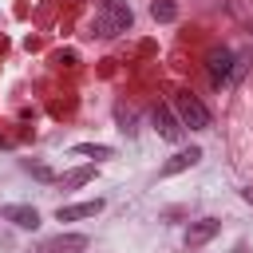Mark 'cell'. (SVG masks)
Here are the masks:
<instances>
[{"mask_svg":"<svg viewBox=\"0 0 253 253\" xmlns=\"http://www.w3.org/2000/svg\"><path fill=\"white\" fill-rule=\"evenodd\" d=\"M241 198H245V202H249V206H253V190H241Z\"/></svg>","mask_w":253,"mask_h":253,"instance_id":"obj_15","label":"cell"},{"mask_svg":"<svg viewBox=\"0 0 253 253\" xmlns=\"http://www.w3.org/2000/svg\"><path fill=\"white\" fill-rule=\"evenodd\" d=\"M28 170H32V174H36V178H43V182H47V178H51V170H47V166H40V162H36V166H32V162H28Z\"/></svg>","mask_w":253,"mask_h":253,"instance_id":"obj_14","label":"cell"},{"mask_svg":"<svg viewBox=\"0 0 253 253\" xmlns=\"http://www.w3.org/2000/svg\"><path fill=\"white\" fill-rule=\"evenodd\" d=\"M79 249H87L83 233H55L43 241V253H79Z\"/></svg>","mask_w":253,"mask_h":253,"instance_id":"obj_7","label":"cell"},{"mask_svg":"<svg viewBox=\"0 0 253 253\" xmlns=\"http://www.w3.org/2000/svg\"><path fill=\"white\" fill-rule=\"evenodd\" d=\"M150 16H154L158 24H174V20H178V4H174V0H154V4H150Z\"/></svg>","mask_w":253,"mask_h":253,"instance_id":"obj_11","label":"cell"},{"mask_svg":"<svg viewBox=\"0 0 253 253\" xmlns=\"http://www.w3.org/2000/svg\"><path fill=\"white\" fill-rule=\"evenodd\" d=\"M91 28H95V36H119L130 28V8L123 0H111V4H103V16H95Z\"/></svg>","mask_w":253,"mask_h":253,"instance_id":"obj_3","label":"cell"},{"mask_svg":"<svg viewBox=\"0 0 253 253\" xmlns=\"http://www.w3.org/2000/svg\"><path fill=\"white\" fill-rule=\"evenodd\" d=\"M71 154H83V158H111L115 150H111V146H99V142H79V146H71Z\"/></svg>","mask_w":253,"mask_h":253,"instance_id":"obj_12","label":"cell"},{"mask_svg":"<svg viewBox=\"0 0 253 253\" xmlns=\"http://www.w3.org/2000/svg\"><path fill=\"white\" fill-rule=\"evenodd\" d=\"M0 217L12 221V225H20V229H36V225H40V213H36L32 206H4Z\"/></svg>","mask_w":253,"mask_h":253,"instance_id":"obj_9","label":"cell"},{"mask_svg":"<svg viewBox=\"0 0 253 253\" xmlns=\"http://www.w3.org/2000/svg\"><path fill=\"white\" fill-rule=\"evenodd\" d=\"M154 126H158V134H162L166 142H178V138H182V130H186V126L178 123V115H174L166 103H158V107H154Z\"/></svg>","mask_w":253,"mask_h":253,"instance_id":"obj_4","label":"cell"},{"mask_svg":"<svg viewBox=\"0 0 253 253\" xmlns=\"http://www.w3.org/2000/svg\"><path fill=\"white\" fill-rule=\"evenodd\" d=\"M95 178V166H75V170H67L63 178H59V186L63 190H79V186H87Z\"/></svg>","mask_w":253,"mask_h":253,"instance_id":"obj_10","label":"cell"},{"mask_svg":"<svg viewBox=\"0 0 253 253\" xmlns=\"http://www.w3.org/2000/svg\"><path fill=\"white\" fill-rule=\"evenodd\" d=\"M198 158H202V146H186V150H178L174 158H166L158 174H162V178H174V174H182V170H190V166H194Z\"/></svg>","mask_w":253,"mask_h":253,"instance_id":"obj_6","label":"cell"},{"mask_svg":"<svg viewBox=\"0 0 253 253\" xmlns=\"http://www.w3.org/2000/svg\"><path fill=\"white\" fill-rule=\"evenodd\" d=\"M206 71H210V79L221 87V83H229V79H237V75L245 71V59H237V55L225 51V47H213V51L206 55Z\"/></svg>","mask_w":253,"mask_h":253,"instance_id":"obj_2","label":"cell"},{"mask_svg":"<svg viewBox=\"0 0 253 253\" xmlns=\"http://www.w3.org/2000/svg\"><path fill=\"white\" fill-rule=\"evenodd\" d=\"M115 119H119V130H126V134L134 130V111H130V107L119 103V107H115Z\"/></svg>","mask_w":253,"mask_h":253,"instance_id":"obj_13","label":"cell"},{"mask_svg":"<svg viewBox=\"0 0 253 253\" xmlns=\"http://www.w3.org/2000/svg\"><path fill=\"white\" fill-rule=\"evenodd\" d=\"M217 229H221L217 217H202V221H194V225L186 229V249H202L210 237H217Z\"/></svg>","mask_w":253,"mask_h":253,"instance_id":"obj_5","label":"cell"},{"mask_svg":"<svg viewBox=\"0 0 253 253\" xmlns=\"http://www.w3.org/2000/svg\"><path fill=\"white\" fill-rule=\"evenodd\" d=\"M170 103H174V115H178L182 126H190V130H206V126H210V111L202 107L198 95H190V91H174Z\"/></svg>","mask_w":253,"mask_h":253,"instance_id":"obj_1","label":"cell"},{"mask_svg":"<svg viewBox=\"0 0 253 253\" xmlns=\"http://www.w3.org/2000/svg\"><path fill=\"white\" fill-rule=\"evenodd\" d=\"M249 32H253V24H249Z\"/></svg>","mask_w":253,"mask_h":253,"instance_id":"obj_16","label":"cell"},{"mask_svg":"<svg viewBox=\"0 0 253 253\" xmlns=\"http://www.w3.org/2000/svg\"><path fill=\"white\" fill-rule=\"evenodd\" d=\"M99 210H103V198H95V202H75V206H59L55 217H59V221H83V217H95Z\"/></svg>","mask_w":253,"mask_h":253,"instance_id":"obj_8","label":"cell"}]
</instances>
